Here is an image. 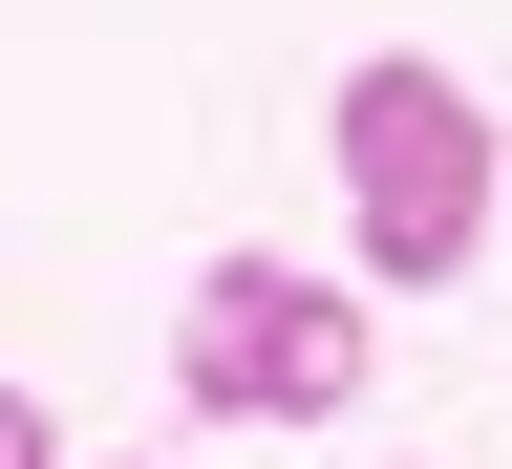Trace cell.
<instances>
[{"label":"cell","mask_w":512,"mask_h":469,"mask_svg":"<svg viewBox=\"0 0 512 469\" xmlns=\"http://www.w3.org/2000/svg\"><path fill=\"white\" fill-rule=\"evenodd\" d=\"M0 469H64V427H43V406H22V384H0Z\"/></svg>","instance_id":"obj_3"},{"label":"cell","mask_w":512,"mask_h":469,"mask_svg":"<svg viewBox=\"0 0 512 469\" xmlns=\"http://www.w3.org/2000/svg\"><path fill=\"white\" fill-rule=\"evenodd\" d=\"M342 214H363L384 299H448L491 256V107L448 86V64H363L342 86Z\"/></svg>","instance_id":"obj_1"},{"label":"cell","mask_w":512,"mask_h":469,"mask_svg":"<svg viewBox=\"0 0 512 469\" xmlns=\"http://www.w3.org/2000/svg\"><path fill=\"white\" fill-rule=\"evenodd\" d=\"M171 384L214 427H342L363 406V299L342 278H278V256H214L192 320H171Z\"/></svg>","instance_id":"obj_2"}]
</instances>
